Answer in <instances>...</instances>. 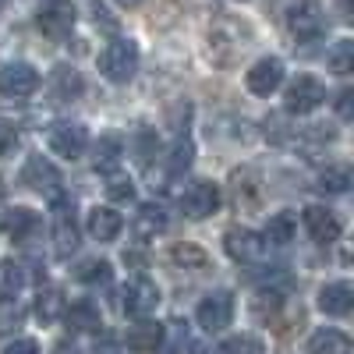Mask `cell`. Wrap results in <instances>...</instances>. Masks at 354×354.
<instances>
[{
	"label": "cell",
	"instance_id": "44",
	"mask_svg": "<svg viewBox=\"0 0 354 354\" xmlns=\"http://www.w3.org/2000/svg\"><path fill=\"white\" fill-rule=\"evenodd\" d=\"M53 354H75V344H68V340H61V344H57V351Z\"/></svg>",
	"mask_w": 354,
	"mask_h": 354
},
{
	"label": "cell",
	"instance_id": "18",
	"mask_svg": "<svg viewBox=\"0 0 354 354\" xmlns=\"http://www.w3.org/2000/svg\"><path fill=\"white\" fill-rule=\"evenodd\" d=\"M167 223H170V216H167L163 205L145 202V205H138V213L131 220V234L138 241H153V238H160V234L167 230Z\"/></svg>",
	"mask_w": 354,
	"mask_h": 354
},
{
	"label": "cell",
	"instance_id": "39",
	"mask_svg": "<svg viewBox=\"0 0 354 354\" xmlns=\"http://www.w3.org/2000/svg\"><path fill=\"white\" fill-rule=\"evenodd\" d=\"M0 354H39V344H36V340H15V344H8Z\"/></svg>",
	"mask_w": 354,
	"mask_h": 354
},
{
	"label": "cell",
	"instance_id": "23",
	"mask_svg": "<svg viewBox=\"0 0 354 354\" xmlns=\"http://www.w3.org/2000/svg\"><path fill=\"white\" fill-rule=\"evenodd\" d=\"M308 354H351V337L344 330L322 326L308 337Z\"/></svg>",
	"mask_w": 354,
	"mask_h": 354
},
{
	"label": "cell",
	"instance_id": "3",
	"mask_svg": "<svg viewBox=\"0 0 354 354\" xmlns=\"http://www.w3.org/2000/svg\"><path fill=\"white\" fill-rule=\"evenodd\" d=\"M287 32L298 39V43H312V39H322L326 36V11H322L315 0H301V4L287 8Z\"/></svg>",
	"mask_w": 354,
	"mask_h": 354
},
{
	"label": "cell",
	"instance_id": "16",
	"mask_svg": "<svg viewBox=\"0 0 354 354\" xmlns=\"http://www.w3.org/2000/svg\"><path fill=\"white\" fill-rule=\"evenodd\" d=\"M163 337H167V330L160 326V322L138 319L135 326H128V333H124V347L131 354H156V351H163Z\"/></svg>",
	"mask_w": 354,
	"mask_h": 354
},
{
	"label": "cell",
	"instance_id": "40",
	"mask_svg": "<svg viewBox=\"0 0 354 354\" xmlns=\"http://www.w3.org/2000/svg\"><path fill=\"white\" fill-rule=\"evenodd\" d=\"M149 145H156V138H153L149 131H138V160H142V163L149 160Z\"/></svg>",
	"mask_w": 354,
	"mask_h": 354
},
{
	"label": "cell",
	"instance_id": "35",
	"mask_svg": "<svg viewBox=\"0 0 354 354\" xmlns=\"http://www.w3.org/2000/svg\"><path fill=\"white\" fill-rule=\"evenodd\" d=\"M106 195H110V198H117V202H128V198H135V185L128 181V177H110Z\"/></svg>",
	"mask_w": 354,
	"mask_h": 354
},
{
	"label": "cell",
	"instance_id": "26",
	"mask_svg": "<svg viewBox=\"0 0 354 354\" xmlns=\"http://www.w3.org/2000/svg\"><path fill=\"white\" fill-rule=\"evenodd\" d=\"M64 308H68V301H64V294L57 290V287H43L36 294V319L43 322V326H50V322H57V319H64Z\"/></svg>",
	"mask_w": 354,
	"mask_h": 354
},
{
	"label": "cell",
	"instance_id": "14",
	"mask_svg": "<svg viewBox=\"0 0 354 354\" xmlns=\"http://www.w3.org/2000/svg\"><path fill=\"white\" fill-rule=\"evenodd\" d=\"M39 88V71L25 61H11L0 68V93L8 96H32Z\"/></svg>",
	"mask_w": 354,
	"mask_h": 354
},
{
	"label": "cell",
	"instance_id": "9",
	"mask_svg": "<svg viewBox=\"0 0 354 354\" xmlns=\"http://www.w3.org/2000/svg\"><path fill=\"white\" fill-rule=\"evenodd\" d=\"M220 209V188L213 181H192L181 192V213L188 220H205Z\"/></svg>",
	"mask_w": 354,
	"mask_h": 354
},
{
	"label": "cell",
	"instance_id": "45",
	"mask_svg": "<svg viewBox=\"0 0 354 354\" xmlns=\"http://www.w3.org/2000/svg\"><path fill=\"white\" fill-rule=\"evenodd\" d=\"M117 4H121V8H138L142 0H117Z\"/></svg>",
	"mask_w": 354,
	"mask_h": 354
},
{
	"label": "cell",
	"instance_id": "13",
	"mask_svg": "<svg viewBox=\"0 0 354 354\" xmlns=\"http://www.w3.org/2000/svg\"><path fill=\"white\" fill-rule=\"evenodd\" d=\"M39 230H43L39 213L36 209H25V205H15V209H8L4 216H0V234H8V238L18 241V245H28Z\"/></svg>",
	"mask_w": 354,
	"mask_h": 354
},
{
	"label": "cell",
	"instance_id": "24",
	"mask_svg": "<svg viewBox=\"0 0 354 354\" xmlns=\"http://www.w3.org/2000/svg\"><path fill=\"white\" fill-rule=\"evenodd\" d=\"M294 230H298V216H294L290 209L273 213V216H270V223H266V230H262V241H266V245L283 248V245H290V241H294Z\"/></svg>",
	"mask_w": 354,
	"mask_h": 354
},
{
	"label": "cell",
	"instance_id": "33",
	"mask_svg": "<svg viewBox=\"0 0 354 354\" xmlns=\"http://www.w3.org/2000/svg\"><path fill=\"white\" fill-rule=\"evenodd\" d=\"M213 354H266V347H262V340H259V337L241 333V337H230V340H223Z\"/></svg>",
	"mask_w": 354,
	"mask_h": 354
},
{
	"label": "cell",
	"instance_id": "30",
	"mask_svg": "<svg viewBox=\"0 0 354 354\" xmlns=\"http://www.w3.org/2000/svg\"><path fill=\"white\" fill-rule=\"evenodd\" d=\"M25 287V270L8 259V262H0V290H4V298H18V290Z\"/></svg>",
	"mask_w": 354,
	"mask_h": 354
},
{
	"label": "cell",
	"instance_id": "25",
	"mask_svg": "<svg viewBox=\"0 0 354 354\" xmlns=\"http://www.w3.org/2000/svg\"><path fill=\"white\" fill-rule=\"evenodd\" d=\"M64 319H68V326H71L75 333H88V330H100V326H103L100 308L88 301V298H82V301H75L71 308H64Z\"/></svg>",
	"mask_w": 354,
	"mask_h": 354
},
{
	"label": "cell",
	"instance_id": "27",
	"mask_svg": "<svg viewBox=\"0 0 354 354\" xmlns=\"http://www.w3.org/2000/svg\"><path fill=\"white\" fill-rule=\"evenodd\" d=\"M170 262L177 270H188V273H205L209 270V255H205L198 245H174L170 248Z\"/></svg>",
	"mask_w": 354,
	"mask_h": 354
},
{
	"label": "cell",
	"instance_id": "20",
	"mask_svg": "<svg viewBox=\"0 0 354 354\" xmlns=\"http://www.w3.org/2000/svg\"><path fill=\"white\" fill-rule=\"evenodd\" d=\"M230 188H234V202H238L241 209H259L262 185H259V174L255 170H234Z\"/></svg>",
	"mask_w": 354,
	"mask_h": 354
},
{
	"label": "cell",
	"instance_id": "4",
	"mask_svg": "<svg viewBox=\"0 0 354 354\" xmlns=\"http://www.w3.org/2000/svg\"><path fill=\"white\" fill-rule=\"evenodd\" d=\"M78 252V216H75V202L57 195L53 202V255L57 259H71Z\"/></svg>",
	"mask_w": 354,
	"mask_h": 354
},
{
	"label": "cell",
	"instance_id": "32",
	"mask_svg": "<svg viewBox=\"0 0 354 354\" xmlns=\"http://www.w3.org/2000/svg\"><path fill=\"white\" fill-rule=\"evenodd\" d=\"M319 188L330 192V195H344L351 188V170L347 167H326L319 174Z\"/></svg>",
	"mask_w": 354,
	"mask_h": 354
},
{
	"label": "cell",
	"instance_id": "34",
	"mask_svg": "<svg viewBox=\"0 0 354 354\" xmlns=\"http://www.w3.org/2000/svg\"><path fill=\"white\" fill-rule=\"evenodd\" d=\"M192 156H195L192 142H188V138H177V142L170 145V156H167V170H170V174H185V170L192 167Z\"/></svg>",
	"mask_w": 354,
	"mask_h": 354
},
{
	"label": "cell",
	"instance_id": "12",
	"mask_svg": "<svg viewBox=\"0 0 354 354\" xmlns=\"http://www.w3.org/2000/svg\"><path fill=\"white\" fill-rule=\"evenodd\" d=\"M223 248L234 262H259L266 255V241H262V234L248 230V227H230L223 234Z\"/></svg>",
	"mask_w": 354,
	"mask_h": 354
},
{
	"label": "cell",
	"instance_id": "15",
	"mask_svg": "<svg viewBox=\"0 0 354 354\" xmlns=\"http://www.w3.org/2000/svg\"><path fill=\"white\" fill-rule=\"evenodd\" d=\"M280 82H283V61H280V57H262V61H255L252 71L245 75V85L252 88L255 96L277 93Z\"/></svg>",
	"mask_w": 354,
	"mask_h": 354
},
{
	"label": "cell",
	"instance_id": "37",
	"mask_svg": "<svg viewBox=\"0 0 354 354\" xmlns=\"http://www.w3.org/2000/svg\"><path fill=\"white\" fill-rule=\"evenodd\" d=\"M15 149H18V131L8 128V124H0V160L11 156Z\"/></svg>",
	"mask_w": 354,
	"mask_h": 354
},
{
	"label": "cell",
	"instance_id": "1",
	"mask_svg": "<svg viewBox=\"0 0 354 354\" xmlns=\"http://www.w3.org/2000/svg\"><path fill=\"white\" fill-rule=\"evenodd\" d=\"M252 46V32H248V25H241V21H230V18H223V21H216L213 28H209V57H213V64H223V68H230V64H238L241 61V53Z\"/></svg>",
	"mask_w": 354,
	"mask_h": 354
},
{
	"label": "cell",
	"instance_id": "28",
	"mask_svg": "<svg viewBox=\"0 0 354 354\" xmlns=\"http://www.w3.org/2000/svg\"><path fill=\"white\" fill-rule=\"evenodd\" d=\"M121 156H124V142H121V135H103V138L96 142V149H93V163H96V170H113L117 163H121Z\"/></svg>",
	"mask_w": 354,
	"mask_h": 354
},
{
	"label": "cell",
	"instance_id": "11",
	"mask_svg": "<svg viewBox=\"0 0 354 354\" xmlns=\"http://www.w3.org/2000/svg\"><path fill=\"white\" fill-rule=\"evenodd\" d=\"M21 185L57 198V195H61V170H57L46 156H28L25 170H21Z\"/></svg>",
	"mask_w": 354,
	"mask_h": 354
},
{
	"label": "cell",
	"instance_id": "38",
	"mask_svg": "<svg viewBox=\"0 0 354 354\" xmlns=\"http://www.w3.org/2000/svg\"><path fill=\"white\" fill-rule=\"evenodd\" d=\"M337 113H340V121H351V113H354V93L351 88H340L337 93Z\"/></svg>",
	"mask_w": 354,
	"mask_h": 354
},
{
	"label": "cell",
	"instance_id": "5",
	"mask_svg": "<svg viewBox=\"0 0 354 354\" xmlns=\"http://www.w3.org/2000/svg\"><path fill=\"white\" fill-rule=\"evenodd\" d=\"M46 145H50V153H57V156L78 160L88 149V131L78 121H53L46 128Z\"/></svg>",
	"mask_w": 354,
	"mask_h": 354
},
{
	"label": "cell",
	"instance_id": "10",
	"mask_svg": "<svg viewBox=\"0 0 354 354\" xmlns=\"http://www.w3.org/2000/svg\"><path fill=\"white\" fill-rule=\"evenodd\" d=\"M121 298H124L121 305H124L128 315L149 319V315L156 312V305H160V287H156L149 277H135V280L124 283V294H121Z\"/></svg>",
	"mask_w": 354,
	"mask_h": 354
},
{
	"label": "cell",
	"instance_id": "22",
	"mask_svg": "<svg viewBox=\"0 0 354 354\" xmlns=\"http://www.w3.org/2000/svg\"><path fill=\"white\" fill-rule=\"evenodd\" d=\"M124 227V216L110 209V205H96L93 213H88V234H93L96 241H113L117 234Z\"/></svg>",
	"mask_w": 354,
	"mask_h": 354
},
{
	"label": "cell",
	"instance_id": "17",
	"mask_svg": "<svg viewBox=\"0 0 354 354\" xmlns=\"http://www.w3.org/2000/svg\"><path fill=\"white\" fill-rule=\"evenodd\" d=\"M305 230L312 234V241L333 245L344 227H340V216L333 209H326V205H308V209H305Z\"/></svg>",
	"mask_w": 354,
	"mask_h": 354
},
{
	"label": "cell",
	"instance_id": "2",
	"mask_svg": "<svg viewBox=\"0 0 354 354\" xmlns=\"http://www.w3.org/2000/svg\"><path fill=\"white\" fill-rule=\"evenodd\" d=\"M138 71V43L135 39H110L100 50V75L110 82H131Z\"/></svg>",
	"mask_w": 354,
	"mask_h": 354
},
{
	"label": "cell",
	"instance_id": "41",
	"mask_svg": "<svg viewBox=\"0 0 354 354\" xmlns=\"http://www.w3.org/2000/svg\"><path fill=\"white\" fill-rule=\"evenodd\" d=\"M93 11H96V25H106V28H113V25H117V21H110V18H106V8L100 4V0L93 4Z\"/></svg>",
	"mask_w": 354,
	"mask_h": 354
},
{
	"label": "cell",
	"instance_id": "19",
	"mask_svg": "<svg viewBox=\"0 0 354 354\" xmlns=\"http://www.w3.org/2000/svg\"><path fill=\"white\" fill-rule=\"evenodd\" d=\"M82 93H85V82H82V75L75 68L61 64V68L50 71V96H53V103H75Z\"/></svg>",
	"mask_w": 354,
	"mask_h": 354
},
{
	"label": "cell",
	"instance_id": "36",
	"mask_svg": "<svg viewBox=\"0 0 354 354\" xmlns=\"http://www.w3.org/2000/svg\"><path fill=\"white\" fill-rule=\"evenodd\" d=\"M18 322H21V308L15 301H8V308L0 312V333H8V330H18Z\"/></svg>",
	"mask_w": 354,
	"mask_h": 354
},
{
	"label": "cell",
	"instance_id": "31",
	"mask_svg": "<svg viewBox=\"0 0 354 354\" xmlns=\"http://www.w3.org/2000/svg\"><path fill=\"white\" fill-rule=\"evenodd\" d=\"M326 64H330V71H337V75H351V71H354V43H351V39L333 43V50L326 53Z\"/></svg>",
	"mask_w": 354,
	"mask_h": 354
},
{
	"label": "cell",
	"instance_id": "42",
	"mask_svg": "<svg viewBox=\"0 0 354 354\" xmlns=\"http://www.w3.org/2000/svg\"><path fill=\"white\" fill-rule=\"evenodd\" d=\"M337 8H340V18H344V21L354 18V4H351V0H337Z\"/></svg>",
	"mask_w": 354,
	"mask_h": 354
},
{
	"label": "cell",
	"instance_id": "29",
	"mask_svg": "<svg viewBox=\"0 0 354 354\" xmlns=\"http://www.w3.org/2000/svg\"><path fill=\"white\" fill-rule=\"evenodd\" d=\"M82 283H88V287H103V283H110V277H113V266L106 262V259H88V262H82V270L75 273Z\"/></svg>",
	"mask_w": 354,
	"mask_h": 354
},
{
	"label": "cell",
	"instance_id": "6",
	"mask_svg": "<svg viewBox=\"0 0 354 354\" xmlns=\"http://www.w3.org/2000/svg\"><path fill=\"white\" fill-rule=\"evenodd\" d=\"M195 319H198V326H202L205 333L227 330L230 319H234V294H230V290L205 294V298L198 301V308H195Z\"/></svg>",
	"mask_w": 354,
	"mask_h": 354
},
{
	"label": "cell",
	"instance_id": "8",
	"mask_svg": "<svg viewBox=\"0 0 354 354\" xmlns=\"http://www.w3.org/2000/svg\"><path fill=\"white\" fill-rule=\"evenodd\" d=\"M75 21H78V11H75V4H71V0H50V4H46V8L36 15L39 32H43L46 39H57V43L71 36Z\"/></svg>",
	"mask_w": 354,
	"mask_h": 354
},
{
	"label": "cell",
	"instance_id": "43",
	"mask_svg": "<svg viewBox=\"0 0 354 354\" xmlns=\"http://www.w3.org/2000/svg\"><path fill=\"white\" fill-rule=\"evenodd\" d=\"M96 354H113V344H110V337H103V344L96 340Z\"/></svg>",
	"mask_w": 354,
	"mask_h": 354
},
{
	"label": "cell",
	"instance_id": "7",
	"mask_svg": "<svg viewBox=\"0 0 354 354\" xmlns=\"http://www.w3.org/2000/svg\"><path fill=\"white\" fill-rule=\"evenodd\" d=\"M322 100H326V88H322V82L312 78V75H298V78L287 85V93H283V106H287V113H298V117L319 110Z\"/></svg>",
	"mask_w": 354,
	"mask_h": 354
},
{
	"label": "cell",
	"instance_id": "21",
	"mask_svg": "<svg viewBox=\"0 0 354 354\" xmlns=\"http://www.w3.org/2000/svg\"><path fill=\"white\" fill-rule=\"evenodd\" d=\"M354 305V287L347 280H337V283H326L319 290V308L326 315H347Z\"/></svg>",
	"mask_w": 354,
	"mask_h": 354
}]
</instances>
